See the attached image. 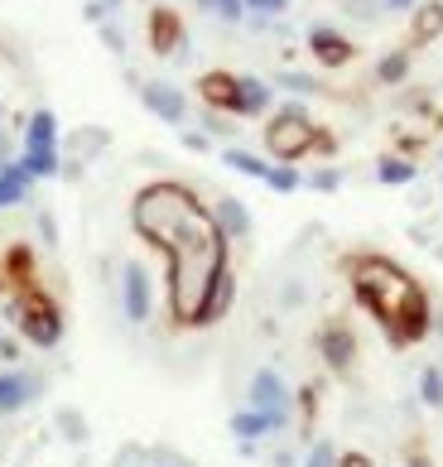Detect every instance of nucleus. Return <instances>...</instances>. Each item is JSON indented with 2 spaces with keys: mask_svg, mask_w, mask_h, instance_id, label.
<instances>
[{
  "mask_svg": "<svg viewBox=\"0 0 443 467\" xmlns=\"http://www.w3.org/2000/svg\"><path fill=\"white\" fill-rule=\"evenodd\" d=\"M227 246L232 241L222 236L217 217L208 222V227L189 232L183 241H174V246L164 251L169 261V314H174L179 327H198L202 323V304H208L212 285L227 275Z\"/></svg>",
  "mask_w": 443,
  "mask_h": 467,
  "instance_id": "f03ea898",
  "label": "nucleus"
},
{
  "mask_svg": "<svg viewBox=\"0 0 443 467\" xmlns=\"http://www.w3.org/2000/svg\"><path fill=\"white\" fill-rule=\"evenodd\" d=\"M212 222V207H202L193 188H183L174 179H160L135 193L130 202V227L140 241H149L155 251H169L174 241H183L189 232L208 227Z\"/></svg>",
  "mask_w": 443,
  "mask_h": 467,
  "instance_id": "7ed1b4c3",
  "label": "nucleus"
},
{
  "mask_svg": "<svg viewBox=\"0 0 443 467\" xmlns=\"http://www.w3.org/2000/svg\"><path fill=\"white\" fill-rule=\"evenodd\" d=\"M116 467H149V448H140V443L121 448V453H116Z\"/></svg>",
  "mask_w": 443,
  "mask_h": 467,
  "instance_id": "2f4dec72",
  "label": "nucleus"
},
{
  "mask_svg": "<svg viewBox=\"0 0 443 467\" xmlns=\"http://www.w3.org/2000/svg\"><path fill=\"white\" fill-rule=\"evenodd\" d=\"M309 54L323 63V67H343V63H352V39L347 34H337L333 25H309Z\"/></svg>",
  "mask_w": 443,
  "mask_h": 467,
  "instance_id": "1a4fd4ad",
  "label": "nucleus"
},
{
  "mask_svg": "<svg viewBox=\"0 0 443 467\" xmlns=\"http://www.w3.org/2000/svg\"><path fill=\"white\" fill-rule=\"evenodd\" d=\"M410 467H434V462L424 458V453H410Z\"/></svg>",
  "mask_w": 443,
  "mask_h": 467,
  "instance_id": "37998d69",
  "label": "nucleus"
},
{
  "mask_svg": "<svg viewBox=\"0 0 443 467\" xmlns=\"http://www.w3.org/2000/svg\"><path fill=\"white\" fill-rule=\"evenodd\" d=\"M405 73H410V54H405V48H396V54H386V58L376 63V78L386 82V88L405 82Z\"/></svg>",
  "mask_w": 443,
  "mask_h": 467,
  "instance_id": "393cba45",
  "label": "nucleus"
},
{
  "mask_svg": "<svg viewBox=\"0 0 443 467\" xmlns=\"http://www.w3.org/2000/svg\"><path fill=\"white\" fill-rule=\"evenodd\" d=\"M10 323H15V333H20L29 348H58L63 342V314H58V304L48 299V294L34 285V289H20V299L10 304Z\"/></svg>",
  "mask_w": 443,
  "mask_h": 467,
  "instance_id": "39448f33",
  "label": "nucleus"
},
{
  "mask_svg": "<svg viewBox=\"0 0 443 467\" xmlns=\"http://www.w3.org/2000/svg\"><path fill=\"white\" fill-rule=\"evenodd\" d=\"M39 232H44V246H58V222H54V213H39Z\"/></svg>",
  "mask_w": 443,
  "mask_h": 467,
  "instance_id": "f704fd0d",
  "label": "nucleus"
},
{
  "mask_svg": "<svg viewBox=\"0 0 443 467\" xmlns=\"http://www.w3.org/2000/svg\"><path fill=\"white\" fill-rule=\"evenodd\" d=\"M88 20H92V25L107 20V5H101V0H92V5H88Z\"/></svg>",
  "mask_w": 443,
  "mask_h": 467,
  "instance_id": "ea45409f",
  "label": "nucleus"
},
{
  "mask_svg": "<svg viewBox=\"0 0 443 467\" xmlns=\"http://www.w3.org/2000/svg\"><path fill=\"white\" fill-rule=\"evenodd\" d=\"M299 183H304V174L294 164H270V174H265V188H275V193H294Z\"/></svg>",
  "mask_w": 443,
  "mask_h": 467,
  "instance_id": "a878e982",
  "label": "nucleus"
},
{
  "mask_svg": "<svg viewBox=\"0 0 443 467\" xmlns=\"http://www.w3.org/2000/svg\"><path fill=\"white\" fill-rule=\"evenodd\" d=\"M419 0H386V10H415Z\"/></svg>",
  "mask_w": 443,
  "mask_h": 467,
  "instance_id": "a19ab883",
  "label": "nucleus"
},
{
  "mask_svg": "<svg viewBox=\"0 0 443 467\" xmlns=\"http://www.w3.org/2000/svg\"><path fill=\"white\" fill-rule=\"evenodd\" d=\"M149 467H193V462L174 448H149Z\"/></svg>",
  "mask_w": 443,
  "mask_h": 467,
  "instance_id": "7c9ffc66",
  "label": "nucleus"
},
{
  "mask_svg": "<svg viewBox=\"0 0 443 467\" xmlns=\"http://www.w3.org/2000/svg\"><path fill=\"white\" fill-rule=\"evenodd\" d=\"M232 304H236V275L227 270L222 280L212 285V294H208V304H202V323L198 327H212V323H222L232 314Z\"/></svg>",
  "mask_w": 443,
  "mask_h": 467,
  "instance_id": "dca6fc26",
  "label": "nucleus"
},
{
  "mask_svg": "<svg viewBox=\"0 0 443 467\" xmlns=\"http://www.w3.org/2000/svg\"><path fill=\"white\" fill-rule=\"evenodd\" d=\"M337 467H376V462H371L366 453H343V458H337Z\"/></svg>",
  "mask_w": 443,
  "mask_h": 467,
  "instance_id": "e433bc0d",
  "label": "nucleus"
},
{
  "mask_svg": "<svg viewBox=\"0 0 443 467\" xmlns=\"http://www.w3.org/2000/svg\"><path fill=\"white\" fill-rule=\"evenodd\" d=\"M101 39H107V44L116 48V54H121V48H126V39H121V29H111V25H101Z\"/></svg>",
  "mask_w": 443,
  "mask_h": 467,
  "instance_id": "4c0bfd02",
  "label": "nucleus"
},
{
  "mask_svg": "<svg viewBox=\"0 0 443 467\" xmlns=\"http://www.w3.org/2000/svg\"><path fill=\"white\" fill-rule=\"evenodd\" d=\"M140 101H145V107L155 111L160 120H169V126H183V116H189V97H183L179 88H169V82H145Z\"/></svg>",
  "mask_w": 443,
  "mask_h": 467,
  "instance_id": "9d476101",
  "label": "nucleus"
},
{
  "mask_svg": "<svg viewBox=\"0 0 443 467\" xmlns=\"http://www.w3.org/2000/svg\"><path fill=\"white\" fill-rule=\"evenodd\" d=\"M337 183H343V169H318V174H309V188H318V193H333Z\"/></svg>",
  "mask_w": 443,
  "mask_h": 467,
  "instance_id": "473e14b6",
  "label": "nucleus"
},
{
  "mask_svg": "<svg viewBox=\"0 0 443 467\" xmlns=\"http://www.w3.org/2000/svg\"><path fill=\"white\" fill-rule=\"evenodd\" d=\"M198 5H208L212 15H222V20H242L246 15V0H198Z\"/></svg>",
  "mask_w": 443,
  "mask_h": 467,
  "instance_id": "c756f323",
  "label": "nucleus"
},
{
  "mask_svg": "<svg viewBox=\"0 0 443 467\" xmlns=\"http://www.w3.org/2000/svg\"><path fill=\"white\" fill-rule=\"evenodd\" d=\"M0 265H5V280L20 285V289H34V251L29 246H10L0 255Z\"/></svg>",
  "mask_w": 443,
  "mask_h": 467,
  "instance_id": "aec40b11",
  "label": "nucleus"
},
{
  "mask_svg": "<svg viewBox=\"0 0 443 467\" xmlns=\"http://www.w3.org/2000/svg\"><path fill=\"white\" fill-rule=\"evenodd\" d=\"M415 174H419V169H415L410 160H400V154H390V160L376 164V179L390 183V188H396V183H415Z\"/></svg>",
  "mask_w": 443,
  "mask_h": 467,
  "instance_id": "b1692460",
  "label": "nucleus"
},
{
  "mask_svg": "<svg viewBox=\"0 0 443 467\" xmlns=\"http://www.w3.org/2000/svg\"><path fill=\"white\" fill-rule=\"evenodd\" d=\"M419 400L424 405H443V371L438 367H424L419 371Z\"/></svg>",
  "mask_w": 443,
  "mask_h": 467,
  "instance_id": "bb28decb",
  "label": "nucleus"
},
{
  "mask_svg": "<svg viewBox=\"0 0 443 467\" xmlns=\"http://www.w3.org/2000/svg\"><path fill=\"white\" fill-rule=\"evenodd\" d=\"M183 145H189V150H208V135H202V130H183Z\"/></svg>",
  "mask_w": 443,
  "mask_h": 467,
  "instance_id": "58836bf2",
  "label": "nucleus"
},
{
  "mask_svg": "<svg viewBox=\"0 0 443 467\" xmlns=\"http://www.w3.org/2000/svg\"><path fill=\"white\" fill-rule=\"evenodd\" d=\"M149 304H155V294H149V270L145 265H126L121 270V308L130 323H145L149 318Z\"/></svg>",
  "mask_w": 443,
  "mask_h": 467,
  "instance_id": "6e6552de",
  "label": "nucleus"
},
{
  "mask_svg": "<svg viewBox=\"0 0 443 467\" xmlns=\"http://www.w3.org/2000/svg\"><path fill=\"white\" fill-rule=\"evenodd\" d=\"M0 164H10V140H5V130H0Z\"/></svg>",
  "mask_w": 443,
  "mask_h": 467,
  "instance_id": "79ce46f5",
  "label": "nucleus"
},
{
  "mask_svg": "<svg viewBox=\"0 0 443 467\" xmlns=\"http://www.w3.org/2000/svg\"><path fill=\"white\" fill-rule=\"evenodd\" d=\"M347 275H352L356 304L386 327V337L396 348H410V342H419L434 327V308L424 299V289L396 261H386V255H352Z\"/></svg>",
  "mask_w": 443,
  "mask_h": 467,
  "instance_id": "f257e3e1",
  "label": "nucleus"
},
{
  "mask_svg": "<svg viewBox=\"0 0 443 467\" xmlns=\"http://www.w3.org/2000/svg\"><path fill=\"white\" fill-rule=\"evenodd\" d=\"M434 323H438V333H443V314H438V318H434Z\"/></svg>",
  "mask_w": 443,
  "mask_h": 467,
  "instance_id": "a18cd8bd",
  "label": "nucleus"
},
{
  "mask_svg": "<svg viewBox=\"0 0 443 467\" xmlns=\"http://www.w3.org/2000/svg\"><path fill=\"white\" fill-rule=\"evenodd\" d=\"M5 285H10V280H5V265H0V289H5Z\"/></svg>",
  "mask_w": 443,
  "mask_h": 467,
  "instance_id": "c03bdc74",
  "label": "nucleus"
},
{
  "mask_svg": "<svg viewBox=\"0 0 443 467\" xmlns=\"http://www.w3.org/2000/svg\"><path fill=\"white\" fill-rule=\"evenodd\" d=\"M337 458H343V453H337L328 439H318V443L309 448V458H304V467H337Z\"/></svg>",
  "mask_w": 443,
  "mask_h": 467,
  "instance_id": "c85d7f7f",
  "label": "nucleus"
},
{
  "mask_svg": "<svg viewBox=\"0 0 443 467\" xmlns=\"http://www.w3.org/2000/svg\"><path fill=\"white\" fill-rule=\"evenodd\" d=\"M54 424L63 429V439H67V443H82V439H88V420H82L77 410H58V414H54Z\"/></svg>",
  "mask_w": 443,
  "mask_h": 467,
  "instance_id": "cd10ccee",
  "label": "nucleus"
},
{
  "mask_svg": "<svg viewBox=\"0 0 443 467\" xmlns=\"http://www.w3.org/2000/svg\"><path fill=\"white\" fill-rule=\"evenodd\" d=\"M318 352H323V361H328L333 376H347L352 361H356V337H352V327H347L343 318L323 323V327H318Z\"/></svg>",
  "mask_w": 443,
  "mask_h": 467,
  "instance_id": "0eeeda50",
  "label": "nucleus"
},
{
  "mask_svg": "<svg viewBox=\"0 0 443 467\" xmlns=\"http://www.w3.org/2000/svg\"><path fill=\"white\" fill-rule=\"evenodd\" d=\"M333 140L323 135L314 120H309V111L304 107H280L275 116H270V126H265V150L275 154V164H294V160H304L309 150H328Z\"/></svg>",
  "mask_w": 443,
  "mask_h": 467,
  "instance_id": "20e7f679",
  "label": "nucleus"
},
{
  "mask_svg": "<svg viewBox=\"0 0 443 467\" xmlns=\"http://www.w3.org/2000/svg\"><path fill=\"white\" fill-rule=\"evenodd\" d=\"M44 145H58V116L48 107H39L25 126V150H44Z\"/></svg>",
  "mask_w": 443,
  "mask_h": 467,
  "instance_id": "a211bd4d",
  "label": "nucleus"
},
{
  "mask_svg": "<svg viewBox=\"0 0 443 467\" xmlns=\"http://www.w3.org/2000/svg\"><path fill=\"white\" fill-rule=\"evenodd\" d=\"M443 34V0H424L415 5V44H429Z\"/></svg>",
  "mask_w": 443,
  "mask_h": 467,
  "instance_id": "4be33fe9",
  "label": "nucleus"
},
{
  "mask_svg": "<svg viewBox=\"0 0 443 467\" xmlns=\"http://www.w3.org/2000/svg\"><path fill=\"white\" fill-rule=\"evenodd\" d=\"M280 88L304 97V92H318V82H314V78H304V73H280Z\"/></svg>",
  "mask_w": 443,
  "mask_h": 467,
  "instance_id": "72a5a7b5",
  "label": "nucleus"
},
{
  "mask_svg": "<svg viewBox=\"0 0 443 467\" xmlns=\"http://www.w3.org/2000/svg\"><path fill=\"white\" fill-rule=\"evenodd\" d=\"M39 390H44L39 376H29V371H5V376H0V414H20L25 405L39 400Z\"/></svg>",
  "mask_w": 443,
  "mask_h": 467,
  "instance_id": "9b49d317",
  "label": "nucleus"
},
{
  "mask_svg": "<svg viewBox=\"0 0 443 467\" xmlns=\"http://www.w3.org/2000/svg\"><path fill=\"white\" fill-rule=\"evenodd\" d=\"M222 164H227V169H236V174H246V179H261V183H265V174H270V164L261 160V154H251V150H236V145H227V150H222Z\"/></svg>",
  "mask_w": 443,
  "mask_h": 467,
  "instance_id": "5701e85b",
  "label": "nucleus"
},
{
  "mask_svg": "<svg viewBox=\"0 0 443 467\" xmlns=\"http://www.w3.org/2000/svg\"><path fill=\"white\" fill-rule=\"evenodd\" d=\"M232 434L242 439V443H255V439H265V434H280V429L270 424L261 410H242V414H232Z\"/></svg>",
  "mask_w": 443,
  "mask_h": 467,
  "instance_id": "412c9836",
  "label": "nucleus"
},
{
  "mask_svg": "<svg viewBox=\"0 0 443 467\" xmlns=\"http://www.w3.org/2000/svg\"><path fill=\"white\" fill-rule=\"evenodd\" d=\"M107 145H111V135L101 130V126H82V130L73 135V140H67V160L88 164L92 154H101V150H107Z\"/></svg>",
  "mask_w": 443,
  "mask_h": 467,
  "instance_id": "6ab92c4d",
  "label": "nucleus"
},
{
  "mask_svg": "<svg viewBox=\"0 0 443 467\" xmlns=\"http://www.w3.org/2000/svg\"><path fill=\"white\" fill-rule=\"evenodd\" d=\"M198 92L217 116H236V73H202Z\"/></svg>",
  "mask_w": 443,
  "mask_h": 467,
  "instance_id": "f8f14e48",
  "label": "nucleus"
},
{
  "mask_svg": "<svg viewBox=\"0 0 443 467\" xmlns=\"http://www.w3.org/2000/svg\"><path fill=\"white\" fill-rule=\"evenodd\" d=\"M20 169H25L29 179H58V174H63V154H58V145L25 150V154H20Z\"/></svg>",
  "mask_w": 443,
  "mask_h": 467,
  "instance_id": "f3484780",
  "label": "nucleus"
},
{
  "mask_svg": "<svg viewBox=\"0 0 443 467\" xmlns=\"http://www.w3.org/2000/svg\"><path fill=\"white\" fill-rule=\"evenodd\" d=\"M246 10H261V15H280V10H289V0H246Z\"/></svg>",
  "mask_w": 443,
  "mask_h": 467,
  "instance_id": "c9c22d12",
  "label": "nucleus"
},
{
  "mask_svg": "<svg viewBox=\"0 0 443 467\" xmlns=\"http://www.w3.org/2000/svg\"><path fill=\"white\" fill-rule=\"evenodd\" d=\"M270 101H275V88L265 78H236V116H265Z\"/></svg>",
  "mask_w": 443,
  "mask_h": 467,
  "instance_id": "ddd939ff",
  "label": "nucleus"
},
{
  "mask_svg": "<svg viewBox=\"0 0 443 467\" xmlns=\"http://www.w3.org/2000/svg\"><path fill=\"white\" fill-rule=\"evenodd\" d=\"M149 48H155V54H179L183 48V25H179L174 10L149 15Z\"/></svg>",
  "mask_w": 443,
  "mask_h": 467,
  "instance_id": "2eb2a0df",
  "label": "nucleus"
},
{
  "mask_svg": "<svg viewBox=\"0 0 443 467\" xmlns=\"http://www.w3.org/2000/svg\"><path fill=\"white\" fill-rule=\"evenodd\" d=\"M251 410H261L275 429L289 424V386H284V376H280V371L261 367V371L251 376Z\"/></svg>",
  "mask_w": 443,
  "mask_h": 467,
  "instance_id": "423d86ee",
  "label": "nucleus"
},
{
  "mask_svg": "<svg viewBox=\"0 0 443 467\" xmlns=\"http://www.w3.org/2000/svg\"><path fill=\"white\" fill-rule=\"evenodd\" d=\"M212 217H217V227H222V236H227V241H246L251 227H255L242 198H217L212 202Z\"/></svg>",
  "mask_w": 443,
  "mask_h": 467,
  "instance_id": "4468645a",
  "label": "nucleus"
}]
</instances>
